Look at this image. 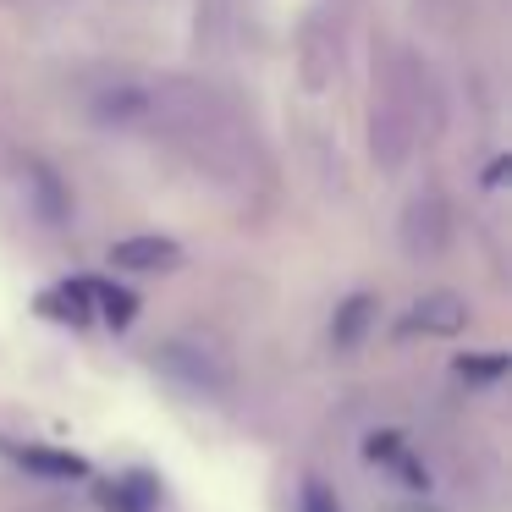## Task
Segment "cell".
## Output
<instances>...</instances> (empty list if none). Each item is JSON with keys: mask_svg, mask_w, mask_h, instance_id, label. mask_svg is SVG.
Returning a JSON list of instances; mask_svg holds the SVG:
<instances>
[{"mask_svg": "<svg viewBox=\"0 0 512 512\" xmlns=\"http://www.w3.org/2000/svg\"><path fill=\"white\" fill-rule=\"evenodd\" d=\"M397 512H441V507H430V501H408V507H397Z\"/></svg>", "mask_w": 512, "mask_h": 512, "instance_id": "cell-12", "label": "cell"}, {"mask_svg": "<svg viewBox=\"0 0 512 512\" xmlns=\"http://www.w3.org/2000/svg\"><path fill=\"white\" fill-rule=\"evenodd\" d=\"M408 325H413V331L452 336V331H463V325H468V309H463V298H457V292H430L424 303H413Z\"/></svg>", "mask_w": 512, "mask_h": 512, "instance_id": "cell-4", "label": "cell"}, {"mask_svg": "<svg viewBox=\"0 0 512 512\" xmlns=\"http://www.w3.org/2000/svg\"><path fill=\"white\" fill-rule=\"evenodd\" d=\"M501 177H507V160H496V166L485 171V188H501Z\"/></svg>", "mask_w": 512, "mask_h": 512, "instance_id": "cell-11", "label": "cell"}, {"mask_svg": "<svg viewBox=\"0 0 512 512\" xmlns=\"http://www.w3.org/2000/svg\"><path fill=\"white\" fill-rule=\"evenodd\" d=\"M100 507L105 512H155L160 507V479L144 474V468H127V474H116L111 485L100 490Z\"/></svg>", "mask_w": 512, "mask_h": 512, "instance_id": "cell-2", "label": "cell"}, {"mask_svg": "<svg viewBox=\"0 0 512 512\" xmlns=\"http://www.w3.org/2000/svg\"><path fill=\"white\" fill-rule=\"evenodd\" d=\"M17 463H23L28 474H45V479H83L89 474V463H83L78 452H61V446H23Z\"/></svg>", "mask_w": 512, "mask_h": 512, "instance_id": "cell-5", "label": "cell"}, {"mask_svg": "<svg viewBox=\"0 0 512 512\" xmlns=\"http://www.w3.org/2000/svg\"><path fill=\"white\" fill-rule=\"evenodd\" d=\"M298 512H342V501H336L325 485H303V501H298Z\"/></svg>", "mask_w": 512, "mask_h": 512, "instance_id": "cell-10", "label": "cell"}, {"mask_svg": "<svg viewBox=\"0 0 512 512\" xmlns=\"http://www.w3.org/2000/svg\"><path fill=\"white\" fill-rule=\"evenodd\" d=\"M507 369H512V364H507V353H468L463 364H457V375L474 380V386H490V380H501Z\"/></svg>", "mask_w": 512, "mask_h": 512, "instance_id": "cell-9", "label": "cell"}, {"mask_svg": "<svg viewBox=\"0 0 512 512\" xmlns=\"http://www.w3.org/2000/svg\"><path fill=\"white\" fill-rule=\"evenodd\" d=\"M39 309L56 314L61 325H83V320H89V276L61 281L56 292H45V298H39Z\"/></svg>", "mask_w": 512, "mask_h": 512, "instance_id": "cell-7", "label": "cell"}, {"mask_svg": "<svg viewBox=\"0 0 512 512\" xmlns=\"http://www.w3.org/2000/svg\"><path fill=\"white\" fill-rule=\"evenodd\" d=\"M369 320H375V298H369V292H353V298H347L342 309H336V325H331L336 347H353V342H364Z\"/></svg>", "mask_w": 512, "mask_h": 512, "instance_id": "cell-8", "label": "cell"}, {"mask_svg": "<svg viewBox=\"0 0 512 512\" xmlns=\"http://www.w3.org/2000/svg\"><path fill=\"white\" fill-rule=\"evenodd\" d=\"M364 452H369V463H375V468H386L391 479H402L408 490H430V474H424L419 452H413V446L402 441L397 430H375V435L364 441Z\"/></svg>", "mask_w": 512, "mask_h": 512, "instance_id": "cell-1", "label": "cell"}, {"mask_svg": "<svg viewBox=\"0 0 512 512\" xmlns=\"http://www.w3.org/2000/svg\"><path fill=\"white\" fill-rule=\"evenodd\" d=\"M177 259H182V248L171 243V237H155V232L127 237V243L111 248V265L116 270H171Z\"/></svg>", "mask_w": 512, "mask_h": 512, "instance_id": "cell-3", "label": "cell"}, {"mask_svg": "<svg viewBox=\"0 0 512 512\" xmlns=\"http://www.w3.org/2000/svg\"><path fill=\"white\" fill-rule=\"evenodd\" d=\"M89 309H100L111 331H127V325L138 320V298H133V292L116 287V281H94V276H89Z\"/></svg>", "mask_w": 512, "mask_h": 512, "instance_id": "cell-6", "label": "cell"}]
</instances>
